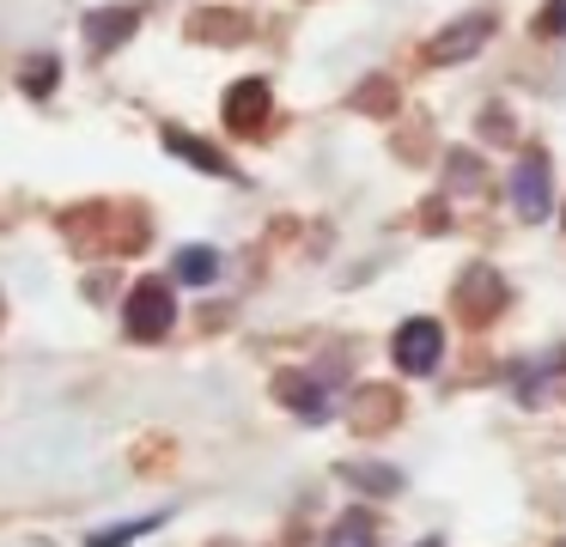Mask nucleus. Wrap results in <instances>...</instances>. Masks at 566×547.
<instances>
[{
    "mask_svg": "<svg viewBox=\"0 0 566 547\" xmlns=\"http://www.w3.org/2000/svg\"><path fill=\"white\" fill-rule=\"evenodd\" d=\"M135 31H140V7H92L86 12V49H92V55L123 49Z\"/></svg>",
    "mask_w": 566,
    "mask_h": 547,
    "instance_id": "4",
    "label": "nucleus"
},
{
    "mask_svg": "<svg viewBox=\"0 0 566 547\" xmlns=\"http://www.w3.org/2000/svg\"><path fill=\"white\" fill-rule=\"evenodd\" d=\"M342 481L347 486H359V493H396V486H402V474H396V469H384V462H347V469H342Z\"/></svg>",
    "mask_w": 566,
    "mask_h": 547,
    "instance_id": "11",
    "label": "nucleus"
},
{
    "mask_svg": "<svg viewBox=\"0 0 566 547\" xmlns=\"http://www.w3.org/2000/svg\"><path fill=\"white\" fill-rule=\"evenodd\" d=\"M0 316H7V298H0Z\"/></svg>",
    "mask_w": 566,
    "mask_h": 547,
    "instance_id": "20",
    "label": "nucleus"
},
{
    "mask_svg": "<svg viewBox=\"0 0 566 547\" xmlns=\"http://www.w3.org/2000/svg\"><path fill=\"white\" fill-rule=\"evenodd\" d=\"M512 201L530 225H542L554 207V182H548V152H524V165L512 170Z\"/></svg>",
    "mask_w": 566,
    "mask_h": 547,
    "instance_id": "3",
    "label": "nucleus"
},
{
    "mask_svg": "<svg viewBox=\"0 0 566 547\" xmlns=\"http://www.w3.org/2000/svg\"><path fill=\"white\" fill-rule=\"evenodd\" d=\"M269 109H274V92H269V80H238L232 92H226V128H238V134H256L262 122H269Z\"/></svg>",
    "mask_w": 566,
    "mask_h": 547,
    "instance_id": "5",
    "label": "nucleus"
},
{
    "mask_svg": "<svg viewBox=\"0 0 566 547\" xmlns=\"http://www.w3.org/2000/svg\"><path fill=\"white\" fill-rule=\"evenodd\" d=\"M171 274L184 280V286H213V280H220V250H208V243H184V250L171 255Z\"/></svg>",
    "mask_w": 566,
    "mask_h": 547,
    "instance_id": "10",
    "label": "nucleus"
},
{
    "mask_svg": "<svg viewBox=\"0 0 566 547\" xmlns=\"http://www.w3.org/2000/svg\"><path fill=\"white\" fill-rule=\"evenodd\" d=\"M481 122H488V134H493V140H505V134H512V116H505V109H488Z\"/></svg>",
    "mask_w": 566,
    "mask_h": 547,
    "instance_id": "17",
    "label": "nucleus"
},
{
    "mask_svg": "<svg viewBox=\"0 0 566 547\" xmlns=\"http://www.w3.org/2000/svg\"><path fill=\"white\" fill-rule=\"evenodd\" d=\"M457 298H463V311L475 316V323H488V316L505 304V286H500V274H493V267H469V280H463V292H457Z\"/></svg>",
    "mask_w": 566,
    "mask_h": 547,
    "instance_id": "8",
    "label": "nucleus"
},
{
    "mask_svg": "<svg viewBox=\"0 0 566 547\" xmlns=\"http://www.w3.org/2000/svg\"><path fill=\"white\" fill-rule=\"evenodd\" d=\"M323 547H371V517H366V511H347V517L329 529V541H323Z\"/></svg>",
    "mask_w": 566,
    "mask_h": 547,
    "instance_id": "14",
    "label": "nucleus"
},
{
    "mask_svg": "<svg viewBox=\"0 0 566 547\" xmlns=\"http://www.w3.org/2000/svg\"><path fill=\"white\" fill-rule=\"evenodd\" d=\"M196 36H220V43H238V36H244V19H238V12H196Z\"/></svg>",
    "mask_w": 566,
    "mask_h": 547,
    "instance_id": "15",
    "label": "nucleus"
},
{
    "mask_svg": "<svg viewBox=\"0 0 566 547\" xmlns=\"http://www.w3.org/2000/svg\"><path fill=\"white\" fill-rule=\"evenodd\" d=\"M536 31H542V36H560V31H566V0H548V7H542Z\"/></svg>",
    "mask_w": 566,
    "mask_h": 547,
    "instance_id": "16",
    "label": "nucleus"
},
{
    "mask_svg": "<svg viewBox=\"0 0 566 547\" xmlns=\"http://www.w3.org/2000/svg\"><path fill=\"white\" fill-rule=\"evenodd\" d=\"M274 396H281L286 408L298 413V420H329V401H323V389L311 383V377H298V371H281V377H274Z\"/></svg>",
    "mask_w": 566,
    "mask_h": 547,
    "instance_id": "7",
    "label": "nucleus"
},
{
    "mask_svg": "<svg viewBox=\"0 0 566 547\" xmlns=\"http://www.w3.org/2000/svg\"><path fill=\"white\" fill-rule=\"evenodd\" d=\"M420 547H444V541H439V535H432V541H420Z\"/></svg>",
    "mask_w": 566,
    "mask_h": 547,
    "instance_id": "19",
    "label": "nucleus"
},
{
    "mask_svg": "<svg viewBox=\"0 0 566 547\" xmlns=\"http://www.w3.org/2000/svg\"><path fill=\"white\" fill-rule=\"evenodd\" d=\"M359 104H366V109H384V104H390V85H371V92L359 97Z\"/></svg>",
    "mask_w": 566,
    "mask_h": 547,
    "instance_id": "18",
    "label": "nucleus"
},
{
    "mask_svg": "<svg viewBox=\"0 0 566 547\" xmlns=\"http://www.w3.org/2000/svg\"><path fill=\"white\" fill-rule=\"evenodd\" d=\"M165 517H135V523H116V529H98V535H86V547H128V541H140V535H153Z\"/></svg>",
    "mask_w": 566,
    "mask_h": 547,
    "instance_id": "13",
    "label": "nucleus"
},
{
    "mask_svg": "<svg viewBox=\"0 0 566 547\" xmlns=\"http://www.w3.org/2000/svg\"><path fill=\"white\" fill-rule=\"evenodd\" d=\"M171 323H177L171 286H165V280H140V286L128 292V304H123V328L135 340H165V335H171Z\"/></svg>",
    "mask_w": 566,
    "mask_h": 547,
    "instance_id": "1",
    "label": "nucleus"
},
{
    "mask_svg": "<svg viewBox=\"0 0 566 547\" xmlns=\"http://www.w3.org/2000/svg\"><path fill=\"white\" fill-rule=\"evenodd\" d=\"M165 152L189 158V165H196V170H208V177H232V165H226V152H220V146L196 140V134H184V128H165Z\"/></svg>",
    "mask_w": 566,
    "mask_h": 547,
    "instance_id": "9",
    "label": "nucleus"
},
{
    "mask_svg": "<svg viewBox=\"0 0 566 547\" xmlns=\"http://www.w3.org/2000/svg\"><path fill=\"white\" fill-rule=\"evenodd\" d=\"M390 353H396V371H408V377H427L432 365H439V353H444V328L432 323V316H408V323L396 328Z\"/></svg>",
    "mask_w": 566,
    "mask_h": 547,
    "instance_id": "2",
    "label": "nucleus"
},
{
    "mask_svg": "<svg viewBox=\"0 0 566 547\" xmlns=\"http://www.w3.org/2000/svg\"><path fill=\"white\" fill-rule=\"evenodd\" d=\"M488 31H493V19H488V12H475V19L451 24L444 36H432V49H427V55H432V61H469L481 43H488Z\"/></svg>",
    "mask_w": 566,
    "mask_h": 547,
    "instance_id": "6",
    "label": "nucleus"
},
{
    "mask_svg": "<svg viewBox=\"0 0 566 547\" xmlns=\"http://www.w3.org/2000/svg\"><path fill=\"white\" fill-rule=\"evenodd\" d=\"M554 547H566V541H554Z\"/></svg>",
    "mask_w": 566,
    "mask_h": 547,
    "instance_id": "21",
    "label": "nucleus"
},
{
    "mask_svg": "<svg viewBox=\"0 0 566 547\" xmlns=\"http://www.w3.org/2000/svg\"><path fill=\"white\" fill-rule=\"evenodd\" d=\"M55 73H62V61H55V55H31L25 67H19V85H25L31 97H50L55 92Z\"/></svg>",
    "mask_w": 566,
    "mask_h": 547,
    "instance_id": "12",
    "label": "nucleus"
}]
</instances>
